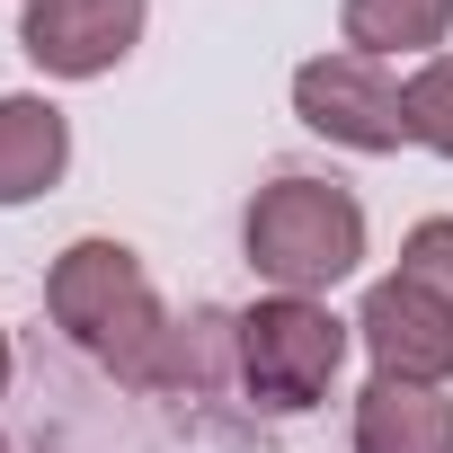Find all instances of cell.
I'll use <instances>...</instances> for the list:
<instances>
[{"mask_svg": "<svg viewBox=\"0 0 453 453\" xmlns=\"http://www.w3.org/2000/svg\"><path fill=\"white\" fill-rule=\"evenodd\" d=\"M0 391H10V329H0Z\"/></svg>", "mask_w": 453, "mask_h": 453, "instance_id": "12", "label": "cell"}, {"mask_svg": "<svg viewBox=\"0 0 453 453\" xmlns=\"http://www.w3.org/2000/svg\"><path fill=\"white\" fill-rule=\"evenodd\" d=\"M356 453H453V400L444 382L373 373L356 400Z\"/></svg>", "mask_w": 453, "mask_h": 453, "instance_id": "7", "label": "cell"}, {"mask_svg": "<svg viewBox=\"0 0 453 453\" xmlns=\"http://www.w3.org/2000/svg\"><path fill=\"white\" fill-rule=\"evenodd\" d=\"M338 27L365 63H382V54H426L435 63V45L453 36V0H347Z\"/></svg>", "mask_w": 453, "mask_h": 453, "instance_id": "9", "label": "cell"}, {"mask_svg": "<svg viewBox=\"0 0 453 453\" xmlns=\"http://www.w3.org/2000/svg\"><path fill=\"white\" fill-rule=\"evenodd\" d=\"M294 116L347 151H400L409 142V89L365 54H311L294 72Z\"/></svg>", "mask_w": 453, "mask_h": 453, "instance_id": "4", "label": "cell"}, {"mask_svg": "<svg viewBox=\"0 0 453 453\" xmlns=\"http://www.w3.org/2000/svg\"><path fill=\"white\" fill-rule=\"evenodd\" d=\"M356 338L373 347V373L400 382H453V303L418 276H382L356 311Z\"/></svg>", "mask_w": 453, "mask_h": 453, "instance_id": "6", "label": "cell"}, {"mask_svg": "<svg viewBox=\"0 0 453 453\" xmlns=\"http://www.w3.org/2000/svg\"><path fill=\"white\" fill-rule=\"evenodd\" d=\"M409 142L453 160V54L418 63V81H409Z\"/></svg>", "mask_w": 453, "mask_h": 453, "instance_id": "10", "label": "cell"}, {"mask_svg": "<svg viewBox=\"0 0 453 453\" xmlns=\"http://www.w3.org/2000/svg\"><path fill=\"white\" fill-rule=\"evenodd\" d=\"M347 329H356V320H338V311L311 303V294H267V303H250V311H241V382H250V400L276 409V418L329 400V382H338V365H347Z\"/></svg>", "mask_w": 453, "mask_h": 453, "instance_id": "3", "label": "cell"}, {"mask_svg": "<svg viewBox=\"0 0 453 453\" xmlns=\"http://www.w3.org/2000/svg\"><path fill=\"white\" fill-rule=\"evenodd\" d=\"M241 241L276 294H329L365 267V204L338 178H276V187H258Z\"/></svg>", "mask_w": 453, "mask_h": 453, "instance_id": "2", "label": "cell"}, {"mask_svg": "<svg viewBox=\"0 0 453 453\" xmlns=\"http://www.w3.org/2000/svg\"><path fill=\"white\" fill-rule=\"evenodd\" d=\"M142 19H151L142 0H27L19 45L54 81H98V72H116L142 45Z\"/></svg>", "mask_w": 453, "mask_h": 453, "instance_id": "5", "label": "cell"}, {"mask_svg": "<svg viewBox=\"0 0 453 453\" xmlns=\"http://www.w3.org/2000/svg\"><path fill=\"white\" fill-rule=\"evenodd\" d=\"M63 169H72V125H63V107L10 89V98H0V204L45 196Z\"/></svg>", "mask_w": 453, "mask_h": 453, "instance_id": "8", "label": "cell"}, {"mask_svg": "<svg viewBox=\"0 0 453 453\" xmlns=\"http://www.w3.org/2000/svg\"><path fill=\"white\" fill-rule=\"evenodd\" d=\"M400 276H418V285H435L453 303V222H418L400 241Z\"/></svg>", "mask_w": 453, "mask_h": 453, "instance_id": "11", "label": "cell"}, {"mask_svg": "<svg viewBox=\"0 0 453 453\" xmlns=\"http://www.w3.org/2000/svg\"><path fill=\"white\" fill-rule=\"evenodd\" d=\"M0 453H10V444H0Z\"/></svg>", "mask_w": 453, "mask_h": 453, "instance_id": "13", "label": "cell"}, {"mask_svg": "<svg viewBox=\"0 0 453 453\" xmlns=\"http://www.w3.org/2000/svg\"><path fill=\"white\" fill-rule=\"evenodd\" d=\"M45 303L72 329V347L98 356L107 373H125V382H169L178 373L169 365L178 329H169V311H160V294H151V276L125 241H72L45 276Z\"/></svg>", "mask_w": 453, "mask_h": 453, "instance_id": "1", "label": "cell"}]
</instances>
